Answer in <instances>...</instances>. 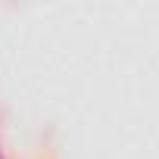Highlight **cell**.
Wrapping results in <instances>:
<instances>
[{
  "label": "cell",
  "instance_id": "obj_1",
  "mask_svg": "<svg viewBox=\"0 0 159 159\" xmlns=\"http://www.w3.org/2000/svg\"><path fill=\"white\" fill-rule=\"evenodd\" d=\"M0 159H3V156H0Z\"/></svg>",
  "mask_w": 159,
  "mask_h": 159
}]
</instances>
